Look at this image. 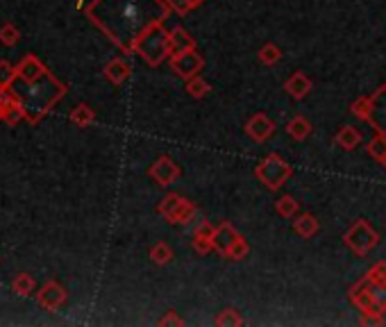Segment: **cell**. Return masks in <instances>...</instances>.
I'll return each mask as SVG.
<instances>
[{
    "label": "cell",
    "instance_id": "6da1fadb",
    "mask_svg": "<svg viewBox=\"0 0 386 327\" xmlns=\"http://www.w3.org/2000/svg\"><path fill=\"white\" fill-rule=\"evenodd\" d=\"M171 12L166 0H91L85 7L89 21L123 52H132L136 39Z\"/></svg>",
    "mask_w": 386,
    "mask_h": 327
},
{
    "label": "cell",
    "instance_id": "7a4b0ae2",
    "mask_svg": "<svg viewBox=\"0 0 386 327\" xmlns=\"http://www.w3.org/2000/svg\"><path fill=\"white\" fill-rule=\"evenodd\" d=\"M16 82H18V87L14 85V89L18 96V103L23 105L25 121L30 125L39 123L69 91L66 85L55 78L50 71H45L43 75L34 82H21V80H16Z\"/></svg>",
    "mask_w": 386,
    "mask_h": 327
},
{
    "label": "cell",
    "instance_id": "3957f363",
    "mask_svg": "<svg viewBox=\"0 0 386 327\" xmlns=\"http://www.w3.org/2000/svg\"><path fill=\"white\" fill-rule=\"evenodd\" d=\"M132 52L139 54L148 66H159V64L171 59V32H166L164 23L148 27V30L136 39Z\"/></svg>",
    "mask_w": 386,
    "mask_h": 327
},
{
    "label": "cell",
    "instance_id": "277c9868",
    "mask_svg": "<svg viewBox=\"0 0 386 327\" xmlns=\"http://www.w3.org/2000/svg\"><path fill=\"white\" fill-rule=\"evenodd\" d=\"M291 175H293L291 164L284 161L280 154H275V152L266 154L255 168V177L259 180L269 191H278Z\"/></svg>",
    "mask_w": 386,
    "mask_h": 327
},
{
    "label": "cell",
    "instance_id": "5b68a950",
    "mask_svg": "<svg viewBox=\"0 0 386 327\" xmlns=\"http://www.w3.org/2000/svg\"><path fill=\"white\" fill-rule=\"evenodd\" d=\"M343 243L357 254V257H366V254L380 243V234L375 232L364 218H359V221H355V225L343 234Z\"/></svg>",
    "mask_w": 386,
    "mask_h": 327
},
{
    "label": "cell",
    "instance_id": "8992f818",
    "mask_svg": "<svg viewBox=\"0 0 386 327\" xmlns=\"http://www.w3.org/2000/svg\"><path fill=\"white\" fill-rule=\"evenodd\" d=\"M202 66H205V59H202V54L196 48L180 52V54H173L171 57V68L182 80H191L193 75H198Z\"/></svg>",
    "mask_w": 386,
    "mask_h": 327
},
{
    "label": "cell",
    "instance_id": "52a82bcc",
    "mask_svg": "<svg viewBox=\"0 0 386 327\" xmlns=\"http://www.w3.org/2000/svg\"><path fill=\"white\" fill-rule=\"evenodd\" d=\"M34 296H36V305L45 309V312H57V309L69 300L66 289H64L57 279H48Z\"/></svg>",
    "mask_w": 386,
    "mask_h": 327
},
{
    "label": "cell",
    "instance_id": "ba28073f",
    "mask_svg": "<svg viewBox=\"0 0 386 327\" xmlns=\"http://www.w3.org/2000/svg\"><path fill=\"white\" fill-rule=\"evenodd\" d=\"M366 123L373 127L375 134H386V85L371 96V112Z\"/></svg>",
    "mask_w": 386,
    "mask_h": 327
},
{
    "label": "cell",
    "instance_id": "9c48e42d",
    "mask_svg": "<svg viewBox=\"0 0 386 327\" xmlns=\"http://www.w3.org/2000/svg\"><path fill=\"white\" fill-rule=\"evenodd\" d=\"M148 173H150V177L157 182L159 187H169V184H173V182L182 175V168L171 157L164 154V157H159L157 161L152 164Z\"/></svg>",
    "mask_w": 386,
    "mask_h": 327
},
{
    "label": "cell",
    "instance_id": "30bf717a",
    "mask_svg": "<svg viewBox=\"0 0 386 327\" xmlns=\"http://www.w3.org/2000/svg\"><path fill=\"white\" fill-rule=\"evenodd\" d=\"M275 132V123L271 121L269 116H266L264 112L259 114H255L248 118V123H245V134L250 136L252 141L257 143H262L266 139H271V134Z\"/></svg>",
    "mask_w": 386,
    "mask_h": 327
},
{
    "label": "cell",
    "instance_id": "8fae6325",
    "mask_svg": "<svg viewBox=\"0 0 386 327\" xmlns=\"http://www.w3.org/2000/svg\"><path fill=\"white\" fill-rule=\"evenodd\" d=\"M48 71L45 68V64L36 57V54H25V57L16 64V78L21 80V82H34V80H39L43 73Z\"/></svg>",
    "mask_w": 386,
    "mask_h": 327
},
{
    "label": "cell",
    "instance_id": "7c38bea8",
    "mask_svg": "<svg viewBox=\"0 0 386 327\" xmlns=\"http://www.w3.org/2000/svg\"><path fill=\"white\" fill-rule=\"evenodd\" d=\"M371 286H373V279L369 275H364L357 284L348 291V296H350L352 300V305L359 309L362 314L366 312H371V307H373V298H371Z\"/></svg>",
    "mask_w": 386,
    "mask_h": 327
},
{
    "label": "cell",
    "instance_id": "4fadbf2b",
    "mask_svg": "<svg viewBox=\"0 0 386 327\" xmlns=\"http://www.w3.org/2000/svg\"><path fill=\"white\" fill-rule=\"evenodd\" d=\"M238 239H241V234L234 230L232 223H220V225H216V230H214V250L225 257V254L229 252V248H232Z\"/></svg>",
    "mask_w": 386,
    "mask_h": 327
},
{
    "label": "cell",
    "instance_id": "5bb4252c",
    "mask_svg": "<svg viewBox=\"0 0 386 327\" xmlns=\"http://www.w3.org/2000/svg\"><path fill=\"white\" fill-rule=\"evenodd\" d=\"M214 230L216 225H211L209 221H202L196 232H193V250L198 254H209L214 250Z\"/></svg>",
    "mask_w": 386,
    "mask_h": 327
},
{
    "label": "cell",
    "instance_id": "9a60e30c",
    "mask_svg": "<svg viewBox=\"0 0 386 327\" xmlns=\"http://www.w3.org/2000/svg\"><path fill=\"white\" fill-rule=\"evenodd\" d=\"M311 80L307 73H302V71H296L293 75L284 82V91L293 98V100H305L309 94H311Z\"/></svg>",
    "mask_w": 386,
    "mask_h": 327
},
{
    "label": "cell",
    "instance_id": "2e32d148",
    "mask_svg": "<svg viewBox=\"0 0 386 327\" xmlns=\"http://www.w3.org/2000/svg\"><path fill=\"white\" fill-rule=\"evenodd\" d=\"M198 214V209L196 205L191 203V200H185V198H180V203L171 209V212L164 216L171 225H187L193 221V216Z\"/></svg>",
    "mask_w": 386,
    "mask_h": 327
},
{
    "label": "cell",
    "instance_id": "e0dca14e",
    "mask_svg": "<svg viewBox=\"0 0 386 327\" xmlns=\"http://www.w3.org/2000/svg\"><path fill=\"white\" fill-rule=\"evenodd\" d=\"M105 78L112 82L114 87H121L123 82L130 78V73H132V66L127 64L125 59H121V57H116V59H109L107 64H105Z\"/></svg>",
    "mask_w": 386,
    "mask_h": 327
},
{
    "label": "cell",
    "instance_id": "ac0fdd59",
    "mask_svg": "<svg viewBox=\"0 0 386 327\" xmlns=\"http://www.w3.org/2000/svg\"><path fill=\"white\" fill-rule=\"evenodd\" d=\"M293 230H296V234L302 236V239H311V236L318 234L320 223L314 214H298L293 218Z\"/></svg>",
    "mask_w": 386,
    "mask_h": 327
},
{
    "label": "cell",
    "instance_id": "d6986e66",
    "mask_svg": "<svg viewBox=\"0 0 386 327\" xmlns=\"http://www.w3.org/2000/svg\"><path fill=\"white\" fill-rule=\"evenodd\" d=\"M196 48V41L191 39V34L185 30L182 25L173 27L171 30V57L173 54H180V52H187Z\"/></svg>",
    "mask_w": 386,
    "mask_h": 327
},
{
    "label": "cell",
    "instance_id": "ffe728a7",
    "mask_svg": "<svg viewBox=\"0 0 386 327\" xmlns=\"http://www.w3.org/2000/svg\"><path fill=\"white\" fill-rule=\"evenodd\" d=\"M334 143H336L341 150H355L357 145L362 143V132L357 130V127H352V125H343L341 130L336 132Z\"/></svg>",
    "mask_w": 386,
    "mask_h": 327
},
{
    "label": "cell",
    "instance_id": "44dd1931",
    "mask_svg": "<svg viewBox=\"0 0 386 327\" xmlns=\"http://www.w3.org/2000/svg\"><path fill=\"white\" fill-rule=\"evenodd\" d=\"M71 123L73 125H78V127H89V125H94L96 123V112L91 109L89 105H76L71 109Z\"/></svg>",
    "mask_w": 386,
    "mask_h": 327
},
{
    "label": "cell",
    "instance_id": "7402d4cb",
    "mask_svg": "<svg viewBox=\"0 0 386 327\" xmlns=\"http://www.w3.org/2000/svg\"><path fill=\"white\" fill-rule=\"evenodd\" d=\"M287 132L293 141H305L307 136L311 134V123L307 121L305 116H293L289 125H287Z\"/></svg>",
    "mask_w": 386,
    "mask_h": 327
},
{
    "label": "cell",
    "instance_id": "603a6c76",
    "mask_svg": "<svg viewBox=\"0 0 386 327\" xmlns=\"http://www.w3.org/2000/svg\"><path fill=\"white\" fill-rule=\"evenodd\" d=\"M371 298H373V307H371V312H366V314L369 316H384V312H386V284H378V282H373Z\"/></svg>",
    "mask_w": 386,
    "mask_h": 327
},
{
    "label": "cell",
    "instance_id": "cb8c5ba5",
    "mask_svg": "<svg viewBox=\"0 0 386 327\" xmlns=\"http://www.w3.org/2000/svg\"><path fill=\"white\" fill-rule=\"evenodd\" d=\"M34 289H36V282H34V277H30V272H18V275L12 279V291L21 298L34 293Z\"/></svg>",
    "mask_w": 386,
    "mask_h": 327
},
{
    "label": "cell",
    "instance_id": "d4e9b609",
    "mask_svg": "<svg viewBox=\"0 0 386 327\" xmlns=\"http://www.w3.org/2000/svg\"><path fill=\"white\" fill-rule=\"evenodd\" d=\"M275 212H278L282 218H296L300 212V205L293 196H282L278 203H275Z\"/></svg>",
    "mask_w": 386,
    "mask_h": 327
},
{
    "label": "cell",
    "instance_id": "484cf974",
    "mask_svg": "<svg viewBox=\"0 0 386 327\" xmlns=\"http://www.w3.org/2000/svg\"><path fill=\"white\" fill-rule=\"evenodd\" d=\"M150 259L157 263V266H166V263L173 261V250L166 241H157L150 248Z\"/></svg>",
    "mask_w": 386,
    "mask_h": 327
},
{
    "label": "cell",
    "instance_id": "4316f807",
    "mask_svg": "<svg viewBox=\"0 0 386 327\" xmlns=\"http://www.w3.org/2000/svg\"><path fill=\"white\" fill-rule=\"evenodd\" d=\"M187 94L191 98H205L211 94V85L200 75H193L191 80H187Z\"/></svg>",
    "mask_w": 386,
    "mask_h": 327
},
{
    "label": "cell",
    "instance_id": "83f0119b",
    "mask_svg": "<svg viewBox=\"0 0 386 327\" xmlns=\"http://www.w3.org/2000/svg\"><path fill=\"white\" fill-rule=\"evenodd\" d=\"M214 325H218V327H238V325H243V316L238 314L236 309L227 307L214 318Z\"/></svg>",
    "mask_w": 386,
    "mask_h": 327
},
{
    "label": "cell",
    "instance_id": "f1b7e54d",
    "mask_svg": "<svg viewBox=\"0 0 386 327\" xmlns=\"http://www.w3.org/2000/svg\"><path fill=\"white\" fill-rule=\"evenodd\" d=\"M257 57L262 59V64H266V66H275L280 59H282V50L275 45L273 41H269V43H264L262 48H259V52H257Z\"/></svg>",
    "mask_w": 386,
    "mask_h": 327
},
{
    "label": "cell",
    "instance_id": "f546056e",
    "mask_svg": "<svg viewBox=\"0 0 386 327\" xmlns=\"http://www.w3.org/2000/svg\"><path fill=\"white\" fill-rule=\"evenodd\" d=\"M21 41V32H18V27L14 23H3L0 25V43L7 45V48H12Z\"/></svg>",
    "mask_w": 386,
    "mask_h": 327
},
{
    "label": "cell",
    "instance_id": "4dcf8cb0",
    "mask_svg": "<svg viewBox=\"0 0 386 327\" xmlns=\"http://www.w3.org/2000/svg\"><path fill=\"white\" fill-rule=\"evenodd\" d=\"M14 103H18V96H16V89L12 87H0V121L5 118V112Z\"/></svg>",
    "mask_w": 386,
    "mask_h": 327
},
{
    "label": "cell",
    "instance_id": "1f68e13d",
    "mask_svg": "<svg viewBox=\"0 0 386 327\" xmlns=\"http://www.w3.org/2000/svg\"><path fill=\"white\" fill-rule=\"evenodd\" d=\"M366 150H369V154L373 159L380 161L386 154V134H375L373 139L369 141V148H366Z\"/></svg>",
    "mask_w": 386,
    "mask_h": 327
},
{
    "label": "cell",
    "instance_id": "d6a6232c",
    "mask_svg": "<svg viewBox=\"0 0 386 327\" xmlns=\"http://www.w3.org/2000/svg\"><path fill=\"white\" fill-rule=\"evenodd\" d=\"M16 80V66H12L7 59H0V87H12Z\"/></svg>",
    "mask_w": 386,
    "mask_h": 327
},
{
    "label": "cell",
    "instance_id": "836d02e7",
    "mask_svg": "<svg viewBox=\"0 0 386 327\" xmlns=\"http://www.w3.org/2000/svg\"><path fill=\"white\" fill-rule=\"evenodd\" d=\"M205 0H166V5L173 9V12H178V14H189L191 9H196V7H200Z\"/></svg>",
    "mask_w": 386,
    "mask_h": 327
},
{
    "label": "cell",
    "instance_id": "e575fe53",
    "mask_svg": "<svg viewBox=\"0 0 386 327\" xmlns=\"http://www.w3.org/2000/svg\"><path fill=\"white\" fill-rule=\"evenodd\" d=\"M350 112L359 118V121H366L369 118V112H371V96H362L357 98L355 103L350 105Z\"/></svg>",
    "mask_w": 386,
    "mask_h": 327
},
{
    "label": "cell",
    "instance_id": "d590c367",
    "mask_svg": "<svg viewBox=\"0 0 386 327\" xmlns=\"http://www.w3.org/2000/svg\"><path fill=\"white\" fill-rule=\"evenodd\" d=\"M248 252H250V243H248L243 236L238 239L232 248H229V252L225 254L227 259H234V261H238V259H245L248 257Z\"/></svg>",
    "mask_w": 386,
    "mask_h": 327
},
{
    "label": "cell",
    "instance_id": "8d00e7d4",
    "mask_svg": "<svg viewBox=\"0 0 386 327\" xmlns=\"http://www.w3.org/2000/svg\"><path fill=\"white\" fill-rule=\"evenodd\" d=\"M21 121H25V109H23L21 103H14V105L5 112L3 123H7V125H16V123H21Z\"/></svg>",
    "mask_w": 386,
    "mask_h": 327
},
{
    "label": "cell",
    "instance_id": "74e56055",
    "mask_svg": "<svg viewBox=\"0 0 386 327\" xmlns=\"http://www.w3.org/2000/svg\"><path fill=\"white\" fill-rule=\"evenodd\" d=\"M366 275L373 282H378V284H386V261H375Z\"/></svg>",
    "mask_w": 386,
    "mask_h": 327
},
{
    "label": "cell",
    "instance_id": "f35d334b",
    "mask_svg": "<svg viewBox=\"0 0 386 327\" xmlns=\"http://www.w3.org/2000/svg\"><path fill=\"white\" fill-rule=\"evenodd\" d=\"M178 203H180V196H178V194H169L164 200H159V205H157V214H159V216H166V214H169L171 209L176 207Z\"/></svg>",
    "mask_w": 386,
    "mask_h": 327
},
{
    "label": "cell",
    "instance_id": "ab89813d",
    "mask_svg": "<svg viewBox=\"0 0 386 327\" xmlns=\"http://www.w3.org/2000/svg\"><path fill=\"white\" fill-rule=\"evenodd\" d=\"M159 325H185V321H182V318L171 309V312H166V316L159 321Z\"/></svg>",
    "mask_w": 386,
    "mask_h": 327
},
{
    "label": "cell",
    "instance_id": "60d3db41",
    "mask_svg": "<svg viewBox=\"0 0 386 327\" xmlns=\"http://www.w3.org/2000/svg\"><path fill=\"white\" fill-rule=\"evenodd\" d=\"M362 325H382L384 323V316H369V314H362Z\"/></svg>",
    "mask_w": 386,
    "mask_h": 327
},
{
    "label": "cell",
    "instance_id": "b9f144b4",
    "mask_svg": "<svg viewBox=\"0 0 386 327\" xmlns=\"http://www.w3.org/2000/svg\"><path fill=\"white\" fill-rule=\"evenodd\" d=\"M380 164H382V166H384V170H386V154H384V157L380 159Z\"/></svg>",
    "mask_w": 386,
    "mask_h": 327
}]
</instances>
